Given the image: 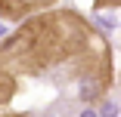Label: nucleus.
Segmentation results:
<instances>
[{"label": "nucleus", "mask_w": 121, "mask_h": 117, "mask_svg": "<svg viewBox=\"0 0 121 117\" xmlns=\"http://www.w3.org/2000/svg\"><path fill=\"white\" fill-rule=\"evenodd\" d=\"M93 6H96V9H118L121 0H93Z\"/></svg>", "instance_id": "20e7f679"}, {"label": "nucleus", "mask_w": 121, "mask_h": 117, "mask_svg": "<svg viewBox=\"0 0 121 117\" xmlns=\"http://www.w3.org/2000/svg\"><path fill=\"white\" fill-rule=\"evenodd\" d=\"M59 0H0V15L6 22H25L37 12H47Z\"/></svg>", "instance_id": "f03ea898"}, {"label": "nucleus", "mask_w": 121, "mask_h": 117, "mask_svg": "<svg viewBox=\"0 0 121 117\" xmlns=\"http://www.w3.org/2000/svg\"><path fill=\"white\" fill-rule=\"evenodd\" d=\"M99 37L90 22L75 9H47L0 43V68L16 77H40L53 68H71Z\"/></svg>", "instance_id": "f257e3e1"}, {"label": "nucleus", "mask_w": 121, "mask_h": 117, "mask_svg": "<svg viewBox=\"0 0 121 117\" xmlns=\"http://www.w3.org/2000/svg\"><path fill=\"white\" fill-rule=\"evenodd\" d=\"M118 83H121V77H118Z\"/></svg>", "instance_id": "423d86ee"}, {"label": "nucleus", "mask_w": 121, "mask_h": 117, "mask_svg": "<svg viewBox=\"0 0 121 117\" xmlns=\"http://www.w3.org/2000/svg\"><path fill=\"white\" fill-rule=\"evenodd\" d=\"M19 92V77L9 74L6 68H0V108H6Z\"/></svg>", "instance_id": "7ed1b4c3"}, {"label": "nucleus", "mask_w": 121, "mask_h": 117, "mask_svg": "<svg viewBox=\"0 0 121 117\" xmlns=\"http://www.w3.org/2000/svg\"><path fill=\"white\" fill-rule=\"evenodd\" d=\"M0 117H28L25 111H6V114H0Z\"/></svg>", "instance_id": "39448f33"}]
</instances>
